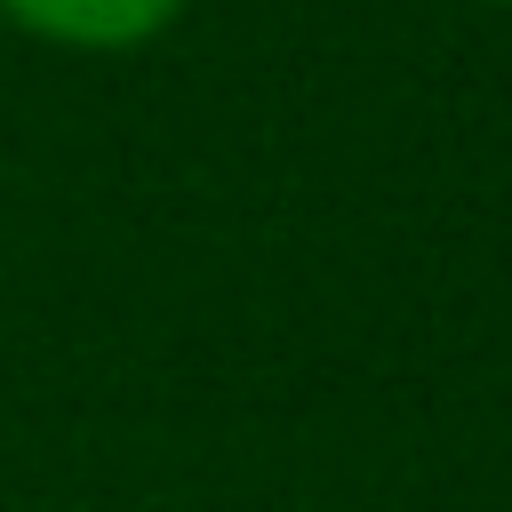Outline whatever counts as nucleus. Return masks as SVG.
Masks as SVG:
<instances>
[{"mask_svg": "<svg viewBox=\"0 0 512 512\" xmlns=\"http://www.w3.org/2000/svg\"><path fill=\"white\" fill-rule=\"evenodd\" d=\"M0 16L48 48H80V56H120V48H144L160 40L184 0H0Z\"/></svg>", "mask_w": 512, "mask_h": 512, "instance_id": "f257e3e1", "label": "nucleus"}, {"mask_svg": "<svg viewBox=\"0 0 512 512\" xmlns=\"http://www.w3.org/2000/svg\"><path fill=\"white\" fill-rule=\"evenodd\" d=\"M488 8H512V0H488Z\"/></svg>", "mask_w": 512, "mask_h": 512, "instance_id": "f03ea898", "label": "nucleus"}]
</instances>
